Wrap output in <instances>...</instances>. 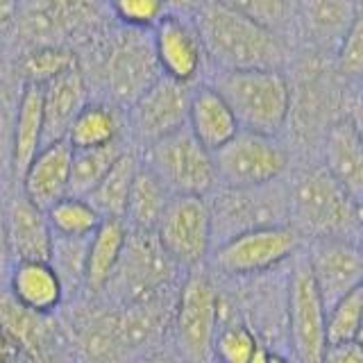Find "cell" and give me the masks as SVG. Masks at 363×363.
<instances>
[{
	"mask_svg": "<svg viewBox=\"0 0 363 363\" xmlns=\"http://www.w3.org/2000/svg\"><path fill=\"white\" fill-rule=\"evenodd\" d=\"M196 28L204 55L220 71H279V64L284 62V48L275 32L218 0H207L196 11Z\"/></svg>",
	"mask_w": 363,
	"mask_h": 363,
	"instance_id": "6da1fadb",
	"label": "cell"
},
{
	"mask_svg": "<svg viewBox=\"0 0 363 363\" xmlns=\"http://www.w3.org/2000/svg\"><path fill=\"white\" fill-rule=\"evenodd\" d=\"M220 327V286L202 266L189 270L175 295L170 343L182 363H213V340Z\"/></svg>",
	"mask_w": 363,
	"mask_h": 363,
	"instance_id": "7a4b0ae2",
	"label": "cell"
},
{
	"mask_svg": "<svg viewBox=\"0 0 363 363\" xmlns=\"http://www.w3.org/2000/svg\"><path fill=\"white\" fill-rule=\"evenodd\" d=\"M211 86L230 105L238 128L266 136H279L291 113V86L281 71H220Z\"/></svg>",
	"mask_w": 363,
	"mask_h": 363,
	"instance_id": "3957f363",
	"label": "cell"
},
{
	"mask_svg": "<svg viewBox=\"0 0 363 363\" xmlns=\"http://www.w3.org/2000/svg\"><path fill=\"white\" fill-rule=\"evenodd\" d=\"M289 191V225L300 236L352 238L357 204L352 202L325 168H306L293 177Z\"/></svg>",
	"mask_w": 363,
	"mask_h": 363,
	"instance_id": "277c9868",
	"label": "cell"
},
{
	"mask_svg": "<svg viewBox=\"0 0 363 363\" xmlns=\"http://www.w3.org/2000/svg\"><path fill=\"white\" fill-rule=\"evenodd\" d=\"M184 275L186 272L159 245L155 232L130 230L118 268L100 298L123 306L141 300H152L159 295H173L177 293Z\"/></svg>",
	"mask_w": 363,
	"mask_h": 363,
	"instance_id": "5b68a950",
	"label": "cell"
},
{
	"mask_svg": "<svg viewBox=\"0 0 363 363\" xmlns=\"http://www.w3.org/2000/svg\"><path fill=\"white\" fill-rule=\"evenodd\" d=\"M207 204L213 247L261 227L289 225V191L281 182L252 189L216 186Z\"/></svg>",
	"mask_w": 363,
	"mask_h": 363,
	"instance_id": "8992f818",
	"label": "cell"
},
{
	"mask_svg": "<svg viewBox=\"0 0 363 363\" xmlns=\"http://www.w3.org/2000/svg\"><path fill=\"white\" fill-rule=\"evenodd\" d=\"M302 236L291 225L261 227L216 245L207 259L213 275L250 279L284 266L300 255Z\"/></svg>",
	"mask_w": 363,
	"mask_h": 363,
	"instance_id": "52a82bcc",
	"label": "cell"
},
{
	"mask_svg": "<svg viewBox=\"0 0 363 363\" xmlns=\"http://www.w3.org/2000/svg\"><path fill=\"white\" fill-rule=\"evenodd\" d=\"M141 162L173 196L207 198L218 186L213 155L193 139L186 128L145 145Z\"/></svg>",
	"mask_w": 363,
	"mask_h": 363,
	"instance_id": "ba28073f",
	"label": "cell"
},
{
	"mask_svg": "<svg viewBox=\"0 0 363 363\" xmlns=\"http://www.w3.org/2000/svg\"><path fill=\"white\" fill-rule=\"evenodd\" d=\"M218 186L252 189L275 184L289 168V152L277 136L241 130L213 152Z\"/></svg>",
	"mask_w": 363,
	"mask_h": 363,
	"instance_id": "9c48e42d",
	"label": "cell"
},
{
	"mask_svg": "<svg viewBox=\"0 0 363 363\" xmlns=\"http://www.w3.org/2000/svg\"><path fill=\"white\" fill-rule=\"evenodd\" d=\"M327 306L315 289L304 255L293 257L286 284V336L295 363H323Z\"/></svg>",
	"mask_w": 363,
	"mask_h": 363,
	"instance_id": "30bf717a",
	"label": "cell"
},
{
	"mask_svg": "<svg viewBox=\"0 0 363 363\" xmlns=\"http://www.w3.org/2000/svg\"><path fill=\"white\" fill-rule=\"evenodd\" d=\"M66 347L75 363H130L125 350L118 306L102 298L79 300L66 318Z\"/></svg>",
	"mask_w": 363,
	"mask_h": 363,
	"instance_id": "8fae6325",
	"label": "cell"
},
{
	"mask_svg": "<svg viewBox=\"0 0 363 363\" xmlns=\"http://www.w3.org/2000/svg\"><path fill=\"white\" fill-rule=\"evenodd\" d=\"M100 77L113 107L134 105L143 91L150 89L162 73H159L157 57L152 50V39L143 30L125 28L102 60Z\"/></svg>",
	"mask_w": 363,
	"mask_h": 363,
	"instance_id": "7c38bea8",
	"label": "cell"
},
{
	"mask_svg": "<svg viewBox=\"0 0 363 363\" xmlns=\"http://www.w3.org/2000/svg\"><path fill=\"white\" fill-rule=\"evenodd\" d=\"M155 236L164 252L184 272L207 266L213 247L207 198L173 196L157 225Z\"/></svg>",
	"mask_w": 363,
	"mask_h": 363,
	"instance_id": "4fadbf2b",
	"label": "cell"
},
{
	"mask_svg": "<svg viewBox=\"0 0 363 363\" xmlns=\"http://www.w3.org/2000/svg\"><path fill=\"white\" fill-rule=\"evenodd\" d=\"M193 86L159 77L157 82L128 107V125L143 145L186 128Z\"/></svg>",
	"mask_w": 363,
	"mask_h": 363,
	"instance_id": "5bb4252c",
	"label": "cell"
},
{
	"mask_svg": "<svg viewBox=\"0 0 363 363\" xmlns=\"http://www.w3.org/2000/svg\"><path fill=\"white\" fill-rule=\"evenodd\" d=\"M304 257L327 309L363 286V245L354 238H315Z\"/></svg>",
	"mask_w": 363,
	"mask_h": 363,
	"instance_id": "9a60e30c",
	"label": "cell"
},
{
	"mask_svg": "<svg viewBox=\"0 0 363 363\" xmlns=\"http://www.w3.org/2000/svg\"><path fill=\"white\" fill-rule=\"evenodd\" d=\"M152 50L159 73L179 84H193L204 64V48L196 23L186 16L166 14L152 28Z\"/></svg>",
	"mask_w": 363,
	"mask_h": 363,
	"instance_id": "2e32d148",
	"label": "cell"
},
{
	"mask_svg": "<svg viewBox=\"0 0 363 363\" xmlns=\"http://www.w3.org/2000/svg\"><path fill=\"white\" fill-rule=\"evenodd\" d=\"M94 16L96 7L91 0H28L21 11H16L21 32L26 39H32L37 48H64L62 39L77 30H86Z\"/></svg>",
	"mask_w": 363,
	"mask_h": 363,
	"instance_id": "e0dca14e",
	"label": "cell"
},
{
	"mask_svg": "<svg viewBox=\"0 0 363 363\" xmlns=\"http://www.w3.org/2000/svg\"><path fill=\"white\" fill-rule=\"evenodd\" d=\"M0 329L26 357H60L66 347L64 325H57L55 315L28 311L5 289H0Z\"/></svg>",
	"mask_w": 363,
	"mask_h": 363,
	"instance_id": "ac0fdd59",
	"label": "cell"
},
{
	"mask_svg": "<svg viewBox=\"0 0 363 363\" xmlns=\"http://www.w3.org/2000/svg\"><path fill=\"white\" fill-rule=\"evenodd\" d=\"M73 147L66 139L43 145L18 179V193L41 211L52 209L71 191Z\"/></svg>",
	"mask_w": 363,
	"mask_h": 363,
	"instance_id": "d6986e66",
	"label": "cell"
},
{
	"mask_svg": "<svg viewBox=\"0 0 363 363\" xmlns=\"http://www.w3.org/2000/svg\"><path fill=\"white\" fill-rule=\"evenodd\" d=\"M3 223L14 261H48L52 230L45 211L16 193L3 207Z\"/></svg>",
	"mask_w": 363,
	"mask_h": 363,
	"instance_id": "ffe728a7",
	"label": "cell"
},
{
	"mask_svg": "<svg viewBox=\"0 0 363 363\" xmlns=\"http://www.w3.org/2000/svg\"><path fill=\"white\" fill-rule=\"evenodd\" d=\"M5 291L39 315H55L66 302L62 281L48 261H14Z\"/></svg>",
	"mask_w": 363,
	"mask_h": 363,
	"instance_id": "44dd1931",
	"label": "cell"
},
{
	"mask_svg": "<svg viewBox=\"0 0 363 363\" xmlns=\"http://www.w3.org/2000/svg\"><path fill=\"white\" fill-rule=\"evenodd\" d=\"M186 130L211 155L241 132L230 105L211 84H200L191 91Z\"/></svg>",
	"mask_w": 363,
	"mask_h": 363,
	"instance_id": "7402d4cb",
	"label": "cell"
},
{
	"mask_svg": "<svg viewBox=\"0 0 363 363\" xmlns=\"http://www.w3.org/2000/svg\"><path fill=\"white\" fill-rule=\"evenodd\" d=\"M89 102L84 75L73 68L41 86L43 107V145L66 139L68 128Z\"/></svg>",
	"mask_w": 363,
	"mask_h": 363,
	"instance_id": "603a6c76",
	"label": "cell"
},
{
	"mask_svg": "<svg viewBox=\"0 0 363 363\" xmlns=\"http://www.w3.org/2000/svg\"><path fill=\"white\" fill-rule=\"evenodd\" d=\"M41 147H43L41 86L23 84V91L14 109V118H11V134H9V173L16 184Z\"/></svg>",
	"mask_w": 363,
	"mask_h": 363,
	"instance_id": "cb8c5ba5",
	"label": "cell"
},
{
	"mask_svg": "<svg viewBox=\"0 0 363 363\" xmlns=\"http://www.w3.org/2000/svg\"><path fill=\"white\" fill-rule=\"evenodd\" d=\"M325 170L352 202H363V143L350 121H340L329 130Z\"/></svg>",
	"mask_w": 363,
	"mask_h": 363,
	"instance_id": "d4e9b609",
	"label": "cell"
},
{
	"mask_svg": "<svg viewBox=\"0 0 363 363\" xmlns=\"http://www.w3.org/2000/svg\"><path fill=\"white\" fill-rule=\"evenodd\" d=\"M125 220H102L96 234L89 238L86 272H84V298H100L107 291L113 272L118 268L125 243H128Z\"/></svg>",
	"mask_w": 363,
	"mask_h": 363,
	"instance_id": "484cf974",
	"label": "cell"
},
{
	"mask_svg": "<svg viewBox=\"0 0 363 363\" xmlns=\"http://www.w3.org/2000/svg\"><path fill=\"white\" fill-rule=\"evenodd\" d=\"M170 200H173V193L141 162L130 191L125 225L134 232H155Z\"/></svg>",
	"mask_w": 363,
	"mask_h": 363,
	"instance_id": "4316f807",
	"label": "cell"
},
{
	"mask_svg": "<svg viewBox=\"0 0 363 363\" xmlns=\"http://www.w3.org/2000/svg\"><path fill=\"white\" fill-rule=\"evenodd\" d=\"M73 150H96L123 141L118 109L109 102H86L66 134Z\"/></svg>",
	"mask_w": 363,
	"mask_h": 363,
	"instance_id": "83f0119b",
	"label": "cell"
},
{
	"mask_svg": "<svg viewBox=\"0 0 363 363\" xmlns=\"http://www.w3.org/2000/svg\"><path fill=\"white\" fill-rule=\"evenodd\" d=\"M139 166H141L139 155L132 150H123V155L107 170V175L100 179V184L91 191V196L86 200L94 204L105 220H125L130 191Z\"/></svg>",
	"mask_w": 363,
	"mask_h": 363,
	"instance_id": "f1b7e54d",
	"label": "cell"
},
{
	"mask_svg": "<svg viewBox=\"0 0 363 363\" xmlns=\"http://www.w3.org/2000/svg\"><path fill=\"white\" fill-rule=\"evenodd\" d=\"M304 21L318 41L338 48L357 21V5L352 0H306Z\"/></svg>",
	"mask_w": 363,
	"mask_h": 363,
	"instance_id": "f546056e",
	"label": "cell"
},
{
	"mask_svg": "<svg viewBox=\"0 0 363 363\" xmlns=\"http://www.w3.org/2000/svg\"><path fill=\"white\" fill-rule=\"evenodd\" d=\"M86 247L89 238H66L52 234L48 264L60 277L66 302L84 293V272H86Z\"/></svg>",
	"mask_w": 363,
	"mask_h": 363,
	"instance_id": "4dcf8cb0",
	"label": "cell"
},
{
	"mask_svg": "<svg viewBox=\"0 0 363 363\" xmlns=\"http://www.w3.org/2000/svg\"><path fill=\"white\" fill-rule=\"evenodd\" d=\"M45 216H48L52 234L66 238H91L105 220L86 198L75 196H66L52 209L45 211Z\"/></svg>",
	"mask_w": 363,
	"mask_h": 363,
	"instance_id": "1f68e13d",
	"label": "cell"
},
{
	"mask_svg": "<svg viewBox=\"0 0 363 363\" xmlns=\"http://www.w3.org/2000/svg\"><path fill=\"white\" fill-rule=\"evenodd\" d=\"M123 141L107 147H96V150H73L71 191H68V196L89 198L91 191L100 184V179L113 166V162L123 155Z\"/></svg>",
	"mask_w": 363,
	"mask_h": 363,
	"instance_id": "d6a6232c",
	"label": "cell"
},
{
	"mask_svg": "<svg viewBox=\"0 0 363 363\" xmlns=\"http://www.w3.org/2000/svg\"><path fill=\"white\" fill-rule=\"evenodd\" d=\"M264 343L241 318L218 327L213 340V363H255Z\"/></svg>",
	"mask_w": 363,
	"mask_h": 363,
	"instance_id": "836d02e7",
	"label": "cell"
},
{
	"mask_svg": "<svg viewBox=\"0 0 363 363\" xmlns=\"http://www.w3.org/2000/svg\"><path fill=\"white\" fill-rule=\"evenodd\" d=\"M361 318H363V286L347 293L345 298H340L327 309V318H325L327 345L357 340Z\"/></svg>",
	"mask_w": 363,
	"mask_h": 363,
	"instance_id": "e575fe53",
	"label": "cell"
},
{
	"mask_svg": "<svg viewBox=\"0 0 363 363\" xmlns=\"http://www.w3.org/2000/svg\"><path fill=\"white\" fill-rule=\"evenodd\" d=\"M73 68H79V64L71 50L57 48V45H43V48H34L26 55L21 73L26 77V84L43 86L45 82L73 71Z\"/></svg>",
	"mask_w": 363,
	"mask_h": 363,
	"instance_id": "d590c367",
	"label": "cell"
},
{
	"mask_svg": "<svg viewBox=\"0 0 363 363\" xmlns=\"http://www.w3.org/2000/svg\"><path fill=\"white\" fill-rule=\"evenodd\" d=\"M111 11L130 30H152L168 14L164 0H109Z\"/></svg>",
	"mask_w": 363,
	"mask_h": 363,
	"instance_id": "8d00e7d4",
	"label": "cell"
},
{
	"mask_svg": "<svg viewBox=\"0 0 363 363\" xmlns=\"http://www.w3.org/2000/svg\"><path fill=\"white\" fill-rule=\"evenodd\" d=\"M230 9L252 18L259 26L275 32V28L284 26L289 18L291 3L289 0H218Z\"/></svg>",
	"mask_w": 363,
	"mask_h": 363,
	"instance_id": "74e56055",
	"label": "cell"
},
{
	"mask_svg": "<svg viewBox=\"0 0 363 363\" xmlns=\"http://www.w3.org/2000/svg\"><path fill=\"white\" fill-rule=\"evenodd\" d=\"M338 64L350 75L363 73V16H357L338 45Z\"/></svg>",
	"mask_w": 363,
	"mask_h": 363,
	"instance_id": "f35d334b",
	"label": "cell"
},
{
	"mask_svg": "<svg viewBox=\"0 0 363 363\" xmlns=\"http://www.w3.org/2000/svg\"><path fill=\"white\" fill-rule=\"evenodd\" d=\"M323 363H363V345L357 340L352 343H338V345H327Z\"/></svg>",
	"mask_w": 363,
	"mask_h": 363,
	"instance_id": "ab89813d",
	"label": "cell"
},
{
	"mask_svg": "<svg viewBox=\"0 0 363 363\" xmlns=\"http://www.w3.org/2000/svg\"><path fill=\"white\" fill-rule=\"evenodd\" d=\"M11 266H14V259H11V252H9L5 223H3V209H0V289L7 286V277H9Z\"/></svg>",
	"mask_w": 363,
	"mask_h": 363,
	"instance_id": "60d3db41",
	"label": "cell"
},
{
	"mask_svg": "<svg viewBox=\"0 0 363 363\" xmlns=\"http://www.w3.org/2000/svg\"><path fill=\"white\" fill-rule=\"evenodd\" d=\"M164 3L168 7V14L186 16V14H196L207 0H164Z\"/></svg>",
	"mask_w": 363,
	"mask_h": 363,
	"instance_id": "b9f144b4",
	"label": "cell"
},
{
	"mask_svg": "<svg viewBox=\"0 0 363 363\" xmlns=\"http://www.w3.org/2000/svg\"><path fill=\"white\" fill-rule=\"evenodd\" d=\"M130 363H182L177 359V354L173 350H166V347H159L155 352H147V354L139 357V359H134Z\"/></svg>",
	"mask_w": 363,
	"mask_h": 363,
	"instance_id": "7bdbcfd3",
	"label": "cell"
},
{
	"mask_svg": "<svg viewBox=\"0 0 363 363\" xmlns=\"http://www.w3.org/2000/svg\"><path fill=\"white\" fill-rule=\"evenodd\" d=\"M21 350L11 343V338L0 329V363H18Z\"/></svg>",
	"mask_w": 363,
	"mask_h": 363,
	"instance_id": "ee69618b",
	"label": "cell"
},
{
	"mask_svg": "<svg viewBox=\"0 0 363 363\" xmlns=\"http://www.w3.org/2000/svg\"><path fill=\"white\" fill-rule=\"evenodd\" d=\"M255 363H295V361L286 354H281L279 350H272V347L264 345L259 352V357L255 359Z\"/></svg>",
	"mask_w": 363,
	"mask_h": 363,
	"instance_id": "f6af8a7d",
	"label": "cell"
},
{
	"mask_svg": "<svg viewBox=\"0 0 363 363\" xmlns=\"http://www.w3.org/2000/svg\"><path fill=\"white\" fill-rule=\"evenodd\" d=\"M16 11H18L16 0H0V30L7 28L16 18Z\"/></svg>",
	"mask_w": 363,
	"mask_h": 363,
	"instance_id": "bcb514c9",
	"label": "cell"
},
{
	"mask_svg": "<svg viewBox=\"0 0 363 363\" xmlns=\"http://www.w3.org/2000/svg\"><path fill=\"white\" fill-rule=\"evenodd\" d=\"M350 123H352V128H354V132L359 134V139L363 143V100L354 107V116H352Z\"/></svg>",
	"mask_w": 363,
	"mask_h": 363,
	"instance_id": "7dc6e473",
	"label": "cell"
},
{
	"mask_svg": "<svg viewBox=\"0 0 363 363\" xmlns=\"http://www.w3.org/2000/svg\"><path fill=\"white\" fill-rule=\"evenodd\" d=\"M18 363H62L60 357H45V359H37V357H26V354H21Z\"/></svg>",
	"mask_w": 363,
	"mask_h": 363,
	"instance_id": "c3c4849f",
	"label": "cell"
},
{
	"mask_svg": "<svg viewBox=\"0 0 363 363\" xmlns=\"http://www.w3.org/2000/svg\"><path fill=\"white\" fill-rule=\"evenodd\" d=\"M357 223L363 227V202H359V204H357Z\"/></svg>",
	"mask_w": 363,
	"mask_h": 363,
	"instance_id": "681fc988",
	"label": "cell"
},
{
	"mask_svg": "<svg viewBox=\"0 0 363 363\" xmlns=\"http://www.w3.org/2000/svg\"><path fill=\"white\" fill-rule=\"evenodd\" d=\"M357 343L363 345V318H361V325H359V334H357Z\"/></svg>",
	"mask_w": 363,
	"mask_h": 363,
	"instance_id": "f907efd6",
	"label": "cell"
}]
</instances>
